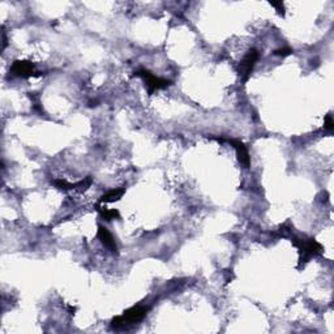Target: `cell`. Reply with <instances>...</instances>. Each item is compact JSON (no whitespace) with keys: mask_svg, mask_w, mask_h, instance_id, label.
Returning <instances> with one entry per match:
<instances>
[{"mask_svg":"<svg viewBox=\"0 0 334 334\" xmlns=\"http://www.w3.org/2000/svg\"><path fill=\"white\" fill-rule=\"evenodd\" d=\"M146 313H148V308L142 307V305H136V307L129 308L122 316H116L111 321V327L115 329V330L126 329V327L131 326V325L140 322L142 318L145 317Z\"/></svg>","mask_w":334,"mask_h":334,"instance_id":"6da1fadb","label":"cell"},{"mask_svg":"<svg viewBox=\"0 0 334 334\" xmlns=\"http://www.w3.org/2000/svg\"><path fill=\"white\" fill-rule=\"evenodd\" d=\"M292 243L298 247L299 253H300V265H304L313 256L320 255L321 251H322V245L318 242H316L314 239L292 238Z\"/></svg>","mask_w":334,"mask_h":334,"instance_id":"7a4b0ae2","label":"cell"},{"mask_svg":"<svg viewBox=\"0 0 334 334\" xmlns=\"http://www.w3.org/2000/svg\"><path fill=\"white\" fill-rule=\"evenodd\" d=\"M135 76L141 77L144 80V83H145L146 89L149 92V94H153L157 90H162L166 89V88H169L171 85V81L170 80L162 79V77H158L156 75H153L150 71L148 70H139L135 72Z\"/></svg>","mask_w":334,"mask_h":334,"instance_id":"3957f363","label":"cell"},{"mask_svg":"<svg viewBox=\"0 0 334 334\" xmlns=\"http://www.w3.org/2000/svg\"><path fill=\"white\" fill-rule=\"evenodd\" d=\"M258 58H260V54H258L256 49H251L244 55L243 60L240 62V76H242L243 81H247L249 79L252 71H253L256 63H257Z\"/></svg>","mask_w":334,"mask_h":334,"instance_id":"277c9868","label":"cell"},{"mask_svg":"<svg viewBox=\"0 0 334 334\" xmlns=\"http://www.w3.org/2000/svg\"><path fill=\"white\" fill-rule=\"evenodd\" d=\"M11 72L15 76L29 77L34 75V64L27 60H17L11 67Z\"/></svg>","mask_w":334,"mask_h":334,"instance_id":"5b68a950","label":"cell"},{"mask_svg":"<svg viewBox=\"0 0 334 334\" xmlns=\"http://www.w3.org/2000/svg\"><path fill=\"white\" fill-rule=\"evenodd\" d=\"M97 236H98V239L101 240V243H102V244L105 245V247H106L110 252L118 251V245H116V243H115V239H114V236L111 235V232H110L109 230L105 227V226H102V225L98 226Z\"/></svg>","mask_w":334,"mask_h":334,"instance_id":"8992f818","label":"cell"},{"mask_svg":"<svg viewBox=\"0 0 334 334\" xmlns=\"http://www.w3.org/2000/svg\"><path fill=\"white\" fill-rule=\"evenodd\" d=\"M227 141L230 142V144L234 146V149L236 150V154H238V158L239 161H240V163H242L244 167H249V165H251V158H249L247 146H245L242 141H239V140L230 139L227 140Z\"/></svg>","mask_w":334,"mask_h":334,"instance_id":"52a82bcc","label":"cell"},{"mask_svg":"<svg viewBox=\"0 0 334 334\" xmlns=\"http://www.w3.org/2000/svg\"><path fill=\"white\" fill-rule=\"evenodd\" d=\"M124 192H126V188H123V187H122V188L111 189V191L106 192L103 196H101L100 202H101V204H107V202L118 201V200H119L120 197L124 195Z\"/></svg>","mask_w":334,"mask_h":334,"instance_id":"ba28073f","label":"cell"},{"mask_svg":"<svg viewBox=\"0 0 334 334\" xmlns=\"http://www.w3.org/2000/svg\"><path fill=\"white\" fill-rule=\"evenodd\" d=\"M100 213H101V215H102V218H105L106 221H113V219H115L119 217V212L115 210V209L102 208V209H100Z\"/></svg>","mask_w":334,"mask_h":334,"instance_id":"9c48e42d","label":"cell"},{"mask_svg":"<svg viewBox=\"0 0 334 334\" xmlns=\"http://www.w3.org/2000/svg\"><path fill=\"white\" fill-rule=\"evenodd\" d=\"M54 184H55V187L59 189H64V191H67V189H75L76 187H75V184H72V183H68L67 180H63V179H57L55 182H54Z\"/></svg>","mask_w":334,"mask_h":334,"instance_id":"30bf717a","label":"cell"},{"mask_svg":"<svg viewBox=\"0 0 334 334\" xmlns=\"http://www.w3.org/2000/svg\"><path fill=\"white\" fill-rule=\"evenodd\" d=\"M291 53H292V50L290 49V47H283V49H279V50L274 51V54L277 55V57H282V58L288 57V55H290Z\"/></svg>","mask_w":334,"mask_h":334,"instance_id":"8fae6325","label":"cell"},{"mask_svg":"<svg viewBox=\"0 0 334 334\" xmlns=\"http://www.w3.org/2000/svg\"><path fill=\"white\" fill-rule=\"evenodd\" d=\"M325 129L326 131H329V132H331L334 129V122H333V118H331V115L329 114V115H326V118H325V124H324Z\"/></svg>","mask_w":334,"mask_h":334,"instance_id":"7c38bea8","label":"cell"},{"mask_svg":"<svg viewBox=\"0 0 334 334\" xmlns=\"http://www.w3.org/2000/svg\"><path fill=\"white\" fill-rule=\"evenodd\" d=\"M270 6H271V7H274L275 10H277L278 14L283 16V15H284V6H283V3H282V2H279V3H274V2H271Z\"/></svg>","mask_w":334,"mask_h":334,"instance_id":"4fadbf2b","label":"cell"}]
</instances>
